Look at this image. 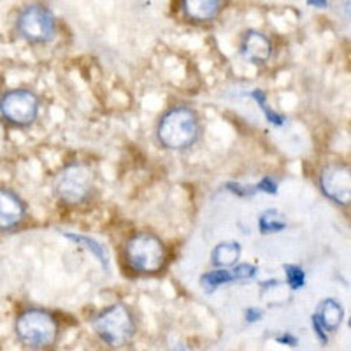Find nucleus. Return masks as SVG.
Here are the masks:
<instances>
[{
	"mask_svg": "<svg viewBox=\"0 0 351 351\" xmlns=\"http://www.w3.org/2000/svg\"><path fill=\"white\" fill-rule=\"evenodd\" d=\"M234 280V276H232V271H225L223 267L218 269V271H213V272H208V274L202 276V280H200V285H202L204 288L208 291H213L216 290L218 287H221V285H227V283H232Z\"/></svg>",
	"mask_w": 351,
	"mask_h": 351,
	"instance_id": "16",
	"label": "nucleus"
},
{
	"mask_svg": "<svg viewBox=\"0 0 351 351\" xmlns=\"http://www.w3.org/2000/svg\"><path fill=\"white\" fill-rule=\"evenodd\" d=\"M18 339L30 350H44L58 339V324L51 313L44 309H27L21 313L14 325Z\"/></svg>",
	"mask_w": 351,
	"mask_h": 351,
	"instance_id": "2",
	"label": "nucleus"
},
{
	"mask_svg": "<svg viewBox=\"0 0 351 351\" xmlns=\"http://www.w3.org/2000/svg\"><path fill=\"white\" fill-rule=\"evenodd\" d=\"M256 274V267L252 265V263H241V265H236V267L232 269V276H234V280H252L253 276Z\"/></svg>",
	"mask_w": 351,
	"mask_h": 351,
	"instance_id": "19",
	"label": "nucleus"
},
{
	"mask_svg": "<svg viewBox=\"0 0 351 351\" xmlns=\"http://www.w3.org/2000/svg\"><path fill=\"white\" fill-rule=\"evenodd\" d=\"M287 219L281 213L274 211V209H267L263 211L258 218V228L262 234H276L287 228Z\"/></svg>",
	"mask_w": 351,
	"mask_h": 351,
	"instance_id": "15",
	"label": "nucleus"
},
{
	"mask_svg": "<svg viewBox=\"0 0 351 351\" xmlns=\"http://www.w3.org/2000/svg\"><path fill=\"white\" fill-rule=\"evenodd\" d=\"M25 202L9 188H0V232L11 230L23 221Z\"/></svg>",
	"mask_w": 351,
	"mask_h": 351,
	"instance_id": "9",
	"label": "nucleus"
},
{
	"mask_svg": "<svg viewBox=\"0 0 351 351\" xmlns=\"http://www.w3.org/2000/svg\"><path fill=\"white\" fill-rule=\"evenodd\" d=\"M199 120L188 108H176L160 120L158 141L169 149H186L199 139Z\"/></svg>",
	"mask_w": 351,
	"mask_h": 351,
	"instance_id": "1",
	"label": "nucleus"
},
{
	"mask_svg": "<svg viewBox=\"0 0 351 351\" xmlns=\"http://www.w3.org/2000/svg\"><path fill=\"white\" fill-rule=\"evenodd\" d=\"M93 330L100 339L112 348L123 346L136 334V324L130 309L125 304L118 302L109 306L93 318Z\"/></svg>",
	"mask_w": 351,
	"mask_h": 351,
	"instance_id": "4",
	"label": "nucleus"
},
{
	"mask_svg": "<svg viewBox=\"0 0 351 351\" xmlns=\"http://www.w3.org/2000/svg\"><path fill=\"white\" fill-rule=\"evenodd\" d=\"M241 256V247L237 243H223L215 247L213 252V263L216 267H232L236 265Z\"/></svg>",
	"mask_w": 351,
	"mask_h": 351,
	"instance_id": "13",
	"label": "nucleus"
},
{
	"mask_svg": "<svg viewBox=\"0 0 351 351\" xmlns=\"http://www.w3.org/2000/svg\"><path fill=\"white\" fill-rule=\"evenodd\" d=\"M256 192H265V193H276L278 192V184L274 183V180H272V178H263L262 181H260L258 184H256Z\"/></svg>",
	"mask_w": 351,
	"mask_h": 351,
	"instance_id": "20",
	"label": "nucleus"
},
{
	"mask_svg": "<svg viewBox=\"0 0 351 351\" xmlns=\"http://www.w3.org/2000/svg\"><path fill=\"white\" fill-rule=\"evenodd\" d=\"M16 30L25 40L34 44H46L53 40L56 34V23L53 12L40 4L25 8L18 16Z\"/></svg>",
	"mask_w": 351,
	"mask_h": 351,
	"instance_id": "6",
	"label": "nucleus"
},
{
	"mask_svg": "<svg viewBox=\"0 0 351 351\" xmlns=\"http://www.w3.org/2000/svg\"><path fill=\"white\" fill-rule=\"evenodd\" d=\"M125 258L134 271L143 274H156L165 265L164 243L149 232H139L128 239L125 246Z\"/></svg>",
	"mask_w": 351,
	"mask_h": 351,
	"instance_id": "3",
	"label": "nucleus"
},
{
	"mask_svg": "<svg viewBox=\"0 0 351 351\" xmlns=\"http://www.w3.org/2000/svg\"><path fill=\"white\" fill-rule=\"evenodd\" d=\"M241 53L252 64H265L272 55V44L262 32L250 30L243 39Z\"/></svg>",
	"mask_w": 351,
	"mask_h": 351,
	"instance_id": "10",
	"label": "nucleus"
},
{
	"mask_svg": "<svg viewBox=\"0 0 351 351\" xmlns=\"http://www.w3.org/2000/svg\"><path fill=\"white\" fill-rule=\"evenodd\" d=\"M307 4L313 5V8L324 9V8H327V0H307Z\"/></svg>",
	"mask_w": 351,
	"mask_h": 351,
	"instance_id": "22",
	"label": "nucleus"
},
{
	"mask_svg": "<svg viewBox=\"0 0 351 351\" xmlns=\"http://www.w3.org/2000/svg\"><path fill=\"white\" fill-rule=\"evenodd\" d=\"M319 184L328 199L335 200L341 206H350L351 202V172L348 165L330 164L319 174Z\"/></svg>",
	"mask_w": 351,
	"mask_h": 351,
	"instance_id": "8",
	"label": "nucleus"
},
{
	"mask_svg": "<svg viewBox=\"0 0 351 351\" xmlns=\"http://www.w3.org/2000/svg\"><path fill=\"white\" fill-rule=\"evenodd\" d=\"M65 237H67V239H71V241H74L77 246H83L88 253H92V255L95 256L97 260H99L102 267L108 269V265H109L108 253H106V250H104V246H102V244L97 243V241L92 239V237L81 236V234H72V232H67V234H65Z\"/></svg>",
	"mask_w": 351,
	"mask_h": 351,
	"instance_id": "14",
	"label": "nucleus"
},
{
	"mask_svg": "<svg viewBox=\"0 0 351 351\" xmlns=\"http://www.w3.org/2000/svg\"><path fill=\"white\" fill-rule=\"evenodd\" d=\"M260 318H262V311H260V309L252 307V309H247L246 311V322H250V324H253V322H258Z\"/></svg>",
	"mask_w": 351,
	"mask_h": 351,
	"instance_id": "21",
	"label": "nucleus"
},
{
	"mask_svg": "<svg viewBox=\"0 0 351 351\" xmlns=\"http://www.w3.org/2000/svg\"><path fill=\"white\" fill-rule=\"evenodd\" d=\"M250 97H253V99L256 100V104L262 108L263 114L267 116V120L271 121V123H274V125H283L285 123L283 116L278 114V112H274L271 108H269L267 100H265V93H263L262 90H253V92H250Z\"/></svg>",
	"mask_w": 351,
	"mask_h": 351,
	"instance_id": "17",
	"label": "nucleus"
},
{
	"mask_svg": "<svg viewBox=\"0 0 351 351\" xmlns=\"http://www.w3.org/2000/svg\"><path fill=\"white\" fill-rule=\"evenodd\" d=\"M313 318H316V322L324 327L325 332H332L343 324L344 309L337 300L327 299L319 304Z\"/></svg>",
	"mask_w": 351,
	"mask_h": 351,
	"instance_id": "12",
	"label": "nucleus"
},
{
	"mask_svg": "<svg viewBox=\"0 0 351 351\" xmlns=\"http://www.w3.org/2000/svg\"><path fill=\"white\" fill-rule=\"evenodd\" d=\"M93 192V172L84 164H71L56 176L55 193L62 202L77 206L90 199Z\"/></svg>",
	"mask_w": 351,
	"mask_h": 351,
	"instance_id": "5",
	"label": "nucleus"
},
{
	"mask_svg": "<svg viewBox=\"0 0 351 351\" xmlns=\"http://www.w3.org/2000/svg\"><path fill=\"white\" fill-rule=\"evenodd\" d=\"M0 114L14 127H28L39 114V100L28 90H11L0 97Z\"/></svg>",
	"mask_w": 351,
	"mask_h": 351,
	"instance_id": "7",
	"label": "nucleus"
},
{
	"mask_svg": "<svg viewBox=\"0 0 351 351\" xmlns=\"http://www.w3.org/2000/svg\"><path fill=\"white\" fill-rule=\"evenodd\" d=\"M278 341H280V343H285V344H291V346H295V344H297V339H295V337H291V335L278 337Z\"/></svg>",
	"mask_w": 351,
	"mask_h": 351,
	"instance_id": "23",
	"label": "nucleus"
},
{
	"mask_svg": "<svg viewBox=\"0 0 351 351\" xmlns=\"http://www.w3.org/2000/svg\"><path fill=\"white\" fill-rule=\"evenodd\" d=\"M225 5V0H183L184 16L197 23H206L218 16Z\"/></svg>",
	"mask_w": 351,
	"mask_h": 351,
	"instance_id": "11",
	"label": "nucleus"
},
{
	"mask_svg": "<svg viewBox=\"0 0 351 351\" xmlns=\"http://www.w3.org/2000/svg\"><path fill=\"white\" fill-rule=\"evenodd\" d=\"M285 272H287V281L290 285L291 290H299L306 283V274L302 269L295 267V265H285Z\"/></svg>",
	"mask_w": 351,
	"mask_h": 351,
	"instance_id": "18",
	"label": "nucleus"
}]
</instances>
